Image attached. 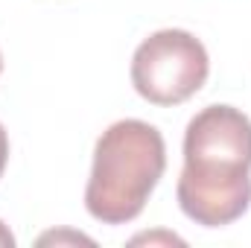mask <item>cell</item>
Segmentation results:
<instances>
[{
    "label": "cell",
    "mask_w": 251,
    "mask_h": 248,
    "mask_svg": "<svg viewBox=\"0 0 251 248\" xmlns=\"http://www.w3.org/2000/svg\"><path fill=\"white\" fill-rule=\"evenodd\" d=\"M6 161H9V134H6V128L0 123V175L6 170Z\"/></svg>",
    "instance_id": "cell-4"
},
{
    "label": "cell",
    "mask_w": 251,
    "mask_h": 248,
    "mask_svg": "<svg viewBox=\"0 0 251 248\" xmlns=\"http://www.w3.org/2000/svg\"><path fill=\"white\" fill-rule=\"evenodd\" d=\"M210 73L204 44L187 29L152 32L131 56V85L152 105H181Z\"/></svg>",
    "instance_id": "cell-3"
},
{
    "label": "cell",
    "mask_w": 251,
    "mask_h": 248,
    "mask_svg": "<svg viewBox=\"0 0 251 248\" xmlns=\"http://www.w3.org/2000/svg\"><path fill=\"white\" fill-rule=\"evenodd\" d=\"M0 70H3V56H0Z\"/></svg>",
    "instance_id": "cell-6"
},
{
    "label": "cell",
    "mask_w": 251,
    "mask_h": 248,
    "mask_svg": "<svg viewBox=\"0 0 251 248\" xmlns=\"http://www.w3.org/2000/svg\"><path fill=\"white\" fill-rule=\"evenodd\" d=\"M178 204L196 225L222 228L251 204V120L234 105L201 108L184 131Z\"/></svg>",
    "instance_id": "cell-1"
},
{
    "label": "cell",
    "mask_w": 251,
    "mask_h": 248,
    "mask_svg": "<svg viewBox=\"0 0 251 248\" xmlns=\"http://www.w3.org/2000/svg\"><path fill=\"white\" fill-rule=\"evenodd\" d=\"M167 170V146L155 125L117 120L94 146V170L85 187V207L102 225L137 219Z\"/></svg>",
    "instance_id": "cell-2"
},
{
    "label": "cell",
    "mask_w": 251,
    "mask_h": 248,
    "mask_svg": "<svg viewBox=\"0 0 251 248\" xmlns=\"http://www.w3.org/2000/svg\"><path fill=\"white\" fill-rule=\"evenodd\" d=\"M15 246V237H12V231L0 222V248H12Z\"/></svg>",
    "instance_id": "cell-5"
}]
</instances>
